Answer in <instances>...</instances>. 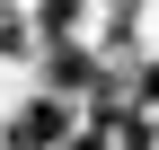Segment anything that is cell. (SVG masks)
I'll use <instances>...</instances> for the list:
<instances>
[{
  "instance_id": "1",
  "label": "cell",
  "mask_w": 159,
  "mask_h": 150,
  "mask_svg": "<svg viewBox=\"0 0 159 150\" xmlns=\"http://www.w3.org/2000/svg\"><path fill=\"white\" fill-rule=\"evenodd\" d=\"M35 44V18H18V9H0V53H27Z\"/></svg>"
}]
</instances>
